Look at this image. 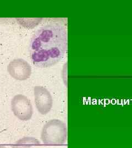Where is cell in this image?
I'll return each mask as SVG.
<instances>
[{
  "instance_id": "cell-1",
  "label": "cell",
  "mask_w": 132,
  "mask_h": 148,
  "mask_svg": "<svg viewBox=\"0 0 132 148\" xmlns=\"http://www.w3.org/2000/svg\"><path fill=\"white\" fill-rule=\"evenodd\" d=\"M67 30L61 21H53L38 29L32 37L30 55L39 68L54 65L63 58L67 49Z\"/></svg>"
},
{
  "instance_id": "cell-2",
  "label": "cell",
  "mask_w": 132,
  "mask_h": 148,
  "mask_svg": "<svg viewBox=\"0 0 132 148\" xmlns=\"http://www.w3.org/2000/svg\"><path fill=\"white\" fill-rule=\"evenodd\" d=\"M42 142L48 145H62L67 140V128L61 120L53 119L48 122L42 128Z\"/></svg>"
},
{
  "instance_id": "cell-3",
  "label": "cell",
  "mask_w": 132,
  "mask_h": 148,
  "mask_svg": "<svg viewBox=\"0 0 132 148\" xmlns=\"http://www.w3.org/2000/svg\"><path fill=\"white\" fill-rule=\"evenodd\" d=\"M11 109L14 115L21 121H26L32 119V106L30 101L25 95H15L11 101Z\"/></svg>"
},
{
  "instance_id": "cell-4",
  "label": "cell",
  "mask_w": 132,
  "mask_h": 148,
  "mask_svg": "<svg viewBox=\"0 0 132 148\" xmlns=\"http://www.w3.org/2000/svg\"><path fill=\"white\" fill-rule=\"evenodd\" d=\"M35 103L37 110L41 115L48 114L53 106V98L50 92L42 86H35L34 88Z\"/></svg>"
},
{
  "instance_id": "cell-5",
  "label": "cell",
  "mask_w": 132,
  "mask_h": 148,
  "mask_svg": "<svg viewBox=\"0 0 132 148\" xmlns=\"http://www.w3.org/2000/svg\"><path fill=\"white\" fill-rule=\"evenodd\" d=\"M8 73L15 79L24 81L28 79L32 74V67L25 60L15 59L8 65Z\"/></svg>"
},
{
  "instance_id": "cell-6",
  "label": "cell",
  "mask_w": 132,
  "mask_h": 148,
  "mask_svg": "<svg viewBox=\"0 0 132 148\" xmlns=\"http://www.w3.org/2000/svg\"><path fill=\"white\" fill-rule=\"evenodd\" d=\"M40 145L41 143L37 138L26 137L17 141L12 146V148H31Z\"/></svg>"
},
{
  "instance_id": "cell-7",
  "label": "cell",
  "mask_w": 132,
  "mask_h": 148,
  "mask_svg": "<svg viewBox=\"0 0 132 148\" xmlns=\"http://www.w3.org/2000/svg\"><path fill=\"white\" fill-rule=\"evenodd\" d=\"M25 19L26 20V21H24L23 19H19V18L17 19V20L18 21H17L20 24H21V25L26 27V24H28V23H29V27H32V25H33V27H35V26H36V25L38 24V23L39 22H40L42 20V18H40V19H39V18L35 19L33 21H32V19H29V21H28V19Z\"/></svg>"
},
{
  "instance_id": "cell-8",
  "label": "cell",
  "mask_w": 132,
  "mask_h": 148,
  "mask_svg": "<svg viewBox=\"0 0 132 148\" xmlns=\"http://www.w3.org/2000/svg\"><path fill=\"white\" fill-rule=\"evenodd\" d=\"M0 148H6L4 146H2V145H0Z\"/></svg>"
}]
</instances>
